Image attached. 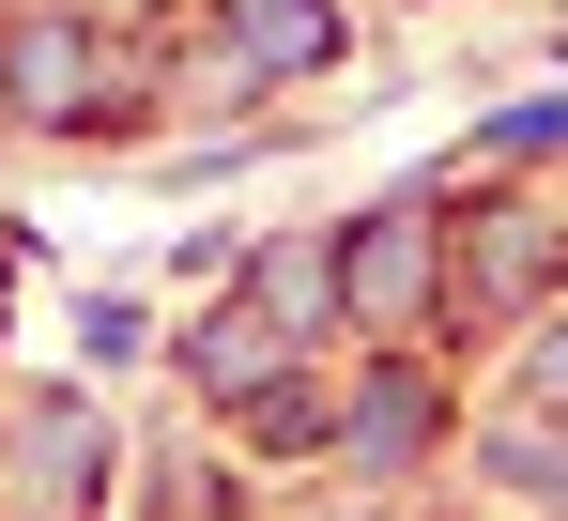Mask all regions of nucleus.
Here are the masks:
<instances>
[{"label":"nucleus","mask_w":568,"mask_h":521,"mask_svg":"<svg viewBox=\"0 0 568 521\" xmlns=\"http://www.w3.org/2000/svg\"><path fill=\"white\" fill-rule=\"evenodd\" d=\"M338 292H354V307H384V323H399V307H415V215H369V246L338 260Z\"/></svg>","instance_id":"nucleus-1"},{"label":"nucleus","mask_w":568,"mask_h":521,"mask_svg":"<svg viewBox=\"0 0 568 521\" xmlns=\"http://www.w3.org/2000/svg\"><path fill=\"white\" fill-rule=\"evenodd\" d=\"M0 78H16V108H31V123H62V92L93 78V62H78V31H16V62H0Z\"/></svg>","instance_id":"nucleus-2"},{"label":"nucleus","mask_w":568,"mask_h":521,"mask_svg":"<svg viewBox=\"0 0 568 521\" xmlns=\"http://www.w3.org/2000/svg\"><path fill=\"white\" fill-rule=\"evenodd\" d=\"M31 476H47V491H93V430H78V415H31Z\"/></svg>","instance_id":"nucleus-3"},{"label":"nucleus","mask_w":568,"mask_h":521,"mask_svg":"<svg viewBox=\"0 0 568 521\" xmlns=\"http://www.w3.org/2000/svg\"><path fill=\"white\" fill-rule=\"evenodd\" d=\"M538 384H554V399H568V323H554V353H538Z\"/></svg>","instance_id":"nucleus-4"}]
</instances>
